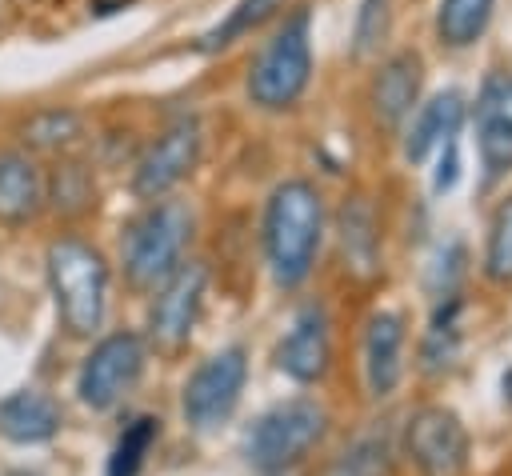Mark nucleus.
<instances>
[{
	"mask_svg": "<svg viewBox=\"0 0 512 476\" xmlns=\"http://www.w3.org/2000/svg\"><path fill=\"white\" fill-rule=\"evenodd\" d=\"M324 240V204L308 180H284L264 204V260L280 288H300L312 276Z\"/></svg>",
	"mask_w": 512,
	"mask_h": 476,
	"instance_id": "obj_1",
	"label": "nucleus"
},
{
	"mask_svg": "<svg viewBox=\"0 0 512 476\" xmlns=\"http://www.w3.org/2000/svg\"><path fill=\"white\" fill-rule=\"evenodd\" d=\"M192 240V212L180 200H152L120 240L124 276L140 292H156L180 264Z\"/></svg>",
	"mask_w": 512,
	"mask_h": 476,
	"instance_id": "obj_2",
	"label": "nucleus"
},
{
	"mask_svg": "<svg viewBox=\"0 0 512 476\" xmlns=\"http://www.w3.org/2000/svg\"><path fill=\"white\" fill-rule=\"evenodd\" d=\"M44 264H48V284L56 296L60 324L72 336L100 332L104 312H108V264H104V256L76 236H60L48 244Z\"/></svg>",
	"mask_w": 512,
	"mask_h": 476,
	"instance_id": "obj_3",
	"label": "nucleus"
},
{
	"mask_svg": "<svg viewBox=\"0 0 512 476\" xmlns=\"http://www.w3.org/2000/svg\"><path fill=\"white\" fill-rule=\"evenodd\" d=\"M312 80V16L300 8L284 20V28L260 48L248 68V100L256 108L280 112L292 108Z\"/></svg>",
	"mask_w": 512,
	"mask_h": 476,
	"instance_id": "obj_4",
	"label": "nucleus"
},
{
	"mask_svg": "<svg viewBox=\"0 0 512 476\" xmlns=\"http://www.w3.org/2000/svg\"><path fill=\"white\" fill-rule=\"evenodd\" d=\"M328 432V412L312 396L272 404L244 436V460L256 472H292Z\"/></svg>",
	"mask_w": 512,
	"mask_h": 476,
	"instance_id": "obj_5",
	"label": "nucleus"
},
{
	"mask_svg": "<svg viewBox=\"0 0 512 476\" xmlns=\"http://www.w3.org/2000/svg\"><path fill=\"white\" fill-rule=\"evenodd\" d=\"M400 452L420 476H464L472 464V436L444 404H420L400 432Z\"/></svg>",
	"mask_w": 512,
	"mask_h": 476,
	"instance_id": "obj_6",
	"label": "nucleus"
},
{
	"mask_svg": "<svg viewBox=\"0 0 512 476\" xmlns=\"http://www.w3.org/2000/svg\"><path fill=\"white\" fill-rule=\"evenodd\" d=\"M244 384H248V352L240 344H228V348L212 352L184 384V396H180L184 420L196 432L220 428L236 412V404L244 396Z\"/></svg>",
	"mask_w": 512,
	"mask_h": 476,
	"instance_id": "obj_7",
	"label": "nucleus"
},
{
	"mask_svg": "<svg viewBox=\"0 0 512 476\" xmlns=\"http://www.w3.org/2000/svg\"><path fill=\"white\" fill-rule=\"evenodd\" d=\"M472 132H476V160L484 188L512 172V72L492 68L472 104Z\"/></svg>",
	"mask_w": 512,
	"mask_h": 476,
	"instance_id": "obj_8",
	"label": "nucleus"
},
{
	"mask_svg": "<svg viewBox=\"0 0 512 476\" xmlns=\"http://www.w3.org/2000/svg\"><path fill=\"white\" fill-rule=\"evenodd\" d=\"M144 360H148V348H144V336L136 332H112L104 336L80 364V380H76V392L88 408L104 412L112 408L144 372Z\"/></svg>",
	"mask_w": 512,
	"mask_h": 476,
	"instance_id": "obj_9",
	"label": "nucleus"
},
{
	"mask_svg": "<svg viewBox=\"0 0 512 476\" xmlns=\"http://www.w3.org/2000/svg\"><path fill=\"white\" fill-rule=\"evenodd\" d=\"M204 292H208V268L200 260L180 264L160 288L156 300L148 308V340L164 352H176L188 344L200 308H204Z\"/></svg>",
	"mask_w": 512,
	"mask_h": 476,
	"instance_id": "obj_10",
	"label": "nucleus"
},
{
	"mask_svg": "<svg viewBox=\"0 0 512 476\" xmlns=\"http://www.w3.org/2000/svg\"><path fill=\"white\" fill-rule=\"evenodd\" d=\"M200 144H204V136H200V124H196L192 116H180L176 124H168V128L144 148V156H140L136 168H132V188H136V196L160 200L164 192H172V188L196 168Z\"/></svg>",
	"mask_w": 512,
	"mask_h": 476,
	"instance_id": "obj_11",
	"label": "nucleus"
},
{
	"mask_svg": "<svg viewBox=\"0 0 512 476\" xmlns=\"http://www.w3.org/2000/svg\"><path fill=\"white\" fill-rule=\"evenodd\" d=\"M328 364H332L328 316L320 304H304L296 312L292 328L284 332V340L276 344V368L296 384H316V380H324Z\"/></svg>",
	"mask_w": 512,
	"mask_h": 476,
	"instance_id": "obj_12",
	"label": "nucleus"
},
{
	"mask_svg": "<svg viewBox=\"0 0 512 476\" xmlns=\"http://www.w3.org/2000/svg\"><path fill=\"white\" fill-rule=\"evenodd\" d=\"M404 340H408V324L400 312L380 308L368 316L364 328V384L368 396L384 400L400 388L404 380Z\"/></svg>",
	"mask_w": 512,
	"mask_h": 476,
	"instance_id": "obj_13",
	"label": "nucleus"
},
{
	"mask_svg": "<svg viewBox=\"0 0 512 476\" xmlns=\"http://www.w3.org/2000/svg\"><path fill=\"white\" fill-rule=\"evenodd\" d=\"M420 88H424V60L420 52H396L380 64L376 80H372V112L380 124L396 128L404 124L412 112H416V100H420Z\"/></svg>",
	"mask_w": 512,
	"mask_h": 476,
	"instance_id": "obj_14",
	"label": "nucleus"
},
{
	"mask_svg": "<svg viewBox=\"0 0 512 476\" xmlns=\"http://www.w3.org/2000/svg\"><path fill=\"white\" fill-rule=\"evenodd\" d=\"M460 128H464V96L456 88L436 92L428 104H420L408 116V128H404V160L408 164H424L444 140L460 136Z\"/></svg>",
	"mask_w": 512,
	"mask_h": 476,
	"instance_id": "obj_15",
	"label": "nucleus"
},
{
	"mask_svg": "<svg viewBox=\"0 0 512 476\" xmlns=\"http://www.w3.org/2000/svg\"><path fill=\"white\" fill-rule=\"evenodd\" d=\"M60 428V404L48 392L20 388L8 400H0V432L12 444H40L52 440Z\"/></svg>",
	"mask_w": 512,
	"mask_h": 476,
	"instance_id": "obj_16",
	"label": "nucleus"
},
{
	"mask_svg": "<svg viewBox=\"0 0 512 476\" xmlns=\"http://www.w3.org/2000/svg\"><path fill=\"white\" fill-rule=\"evenodd\" d=\"M460 344H464V296H448V300H436L432 316H428V328L420 336V372L424 376H444L452 372L456 356H460Z\"/></svg>",
	"mask_w": 512,
	"mask_h": 476,
	"instance_id": "obj_17",
	"label": "nucleus"
},
{
	"mask_svg": "<svg viewBox=\"0 0 512 476\" xmlns=\"http://www.w3.org/2000/svg\"><path fill=\"white\" fill-rule=\"evenodd\" d=\"M44 208V176L32 156L0 152V220L24 224Z\"/></svg>",
	"mask_w": 512,
	"mask_h": 476,
	"instance_id": "obj_18",
	"label": "nucleus"
},
{
	"mask_svg": "<svg viewBox=\"0 0 512 476\" xmlns=\"http://www.w3.org/2000/svg\"><path fill=\"white\" fill-rule=\"evenodd\" d=\"M396 452H400V444H396L392 428L372 424L368 432L348 440L340 448V456H332L324 476H392L396 472Z\"/></svg>",
	"mask_w": 512,
	"mask_h": 476,
	"instance_id": "obj_19",
	"label": "nucleus"
},
{
	"mask_svg": "<svg viewBox=\"0 0 512 476\" xmlns=\"http://www.w3.org/2000/svg\"><path fill=\"white\" fill-rule=\"evenodd\" d=\"M492 8H496V0H440L436 4V24H432L436 40L444 48H456V52L472 48L488 28Z\"/></svg>",
	"mask_w": 512,
	"mask_h": 476,
	"instance_id": "obj_20",
	"label": "nucleus"
},
{
	"mask_svg": "<svg viewBox=\"0 0 512 476\" xmlns=\"http://www.w3.org/2000/svg\"><path fill=\"white\" fill-rule=\"evenodd\" d=\"M340 248L352 260V268L372 272L376 268V252H380V236H376V220L372 208L364 200H348L340 208Z\"/></svg>",
	"mask_w": 512,
	"mask_h": 476,
	"instance_id": "obj_21",
	"label": "nucleus"
},
{
	"mask_svg": "<svg viewBox=\"0 0 512 476\" xmlns=\"http://www.w3.org/2000/svg\"><path fill=\"white\" fill-rule=\"evenodd\" d=\"M280 8H284V0H236V4L228 8V16H224L216 28H208V32L200 36V52H220V48L236 44L240 36H248V32L260 28L264 20H272Z\"/></svg>",
	"mask_w": 512,
	"mask_h": 476,
	"instance_id": "obj_22",
	"label": "nucleus"
},
{
	"mask_svg": "<svg viewBox=\"0 0 512 476\" xmlns=\"http://www.w3.org/2000/svg\"><path fill=\"white\" fill-rule=\"evenodd\" d=\"M484 276L492 284L512 280V196H504L492 216H488V236H484Z\"/></svg>",
	"mask_w": 512,
	"mask_h": 476,
	"instance_id": "obj_23",
	"label": "nucleus"
},
{
	"mask_svg": "<svg viewBox=\"0 0 512 476\" xmlns=\"http://www.w3.org/2000/svg\"><path fill=\"white\" fill-rule=\"evenodd\" d=\"M156 436H160V420L156 416H136L120 432V440H116V448L108 456V476H136L144 468V456L152 452Z\"/></svg>",
	"mask_w": 512,
	"mask_h": 476,
	"instance_id": "obj_24",
	"label": "nucleus"
},
{
	"mask_svg": "<svg viewBox=\"0 0 512 476\" xmlns=\"http://www.w3.org/2000/svg\"><path fill=\"white\" fill-rule=\"evenodd\" d=\"M468 272V248L464 240H448L436 248L428 272H424V288L432 300H448V296H460V280Z\"/></svg>",
	"mask_w": 512,
	"mask_h": 476,
	"instance_id": "obj_25",
	"label": "nucleus"
},
{
	"mask_svg": "<svg viewBox=\"0 0 512 476\" xmlns=\"http://www.w3.org/2000/svg\"><path fill=\"white\" fill-rule=\"evenodd\" d=\"M392 28V8L388 0H360L356 24H352V56H372Z\"/></svg>",
	"mask_w": 512,
	"mask_h": 476,
	"instance_id": "obj_26",
	"label": "nucleus"
},
{
	"mask_svg": "<svg viewBox=\"0 0 512 476\" xmlns=\"http://www.w3.org/2000/svg\"><path fill=\"white\" fill-rule=\"evenodd\" d=\"M76 136H80V116L76 112H40L24 124V140L32 148H64Z\"/></svg>",
	"mask_w": 512,
	"mask_h": 476,
	"instance_id": "obj_27",
	"label": "nucleus"
},
{
	"mask_svg": "<svg viewBox=\"0 0 512 476\" xmlns=\"http://www.w3.org/2000/svg\"><path fill=\"white\" fill-rule=\"evenodd\" d=\"M48 196H52V204H56L60 212H80V208H88V200H92V180H88L84 164H64V168H56L52 192H44V200H48Z\"/></svg>",
	"mask_w": 512,
	"mask_h": 476,
	"instance_id": "obj_28",
	"label": "nucleus"
},
{
	"mask_svg": "<svg viewBox=\"0 0 512 476\" xmlns=\"http://www.w3.org/2000/svg\"><path fill=\"white\" fill-rule=\"evenodd\" d=\"M460 136H452V140H444L440 148H436V168H432V192H452L456 188V180H460Z\"/></svg>",
	"mask_w": 512,
	"mask_h": 476,
	"instance_id": "obj_29",
	"label": "nucleus"
},
{
	"mask_svg": "<svg viewBox=\"0 0 512 476\" xmlns=\"http://www.w3.org/2000/svg\"><path fill=\"white\" fill-rule=\"evenodd\" d=\"M500 400H504V404L512 408V364H508V368L500 372Z\"/></svg>",
	"mask_w": 512,
	"mask_h": 476,
	"instance_id": "obj_30",
	"label": "nucleus"
},
{
	"mask_svg": "<svg viewBox=\"0 0 512 476\" xmlns=\"http://www.w3.org/2000/svg\"><path fill=\"white\" fill-rule=\"evenodd\" d=\"M260 476H292V472H260Z\"/></svg>",
	"mask_w": 512,
	"mask_h": 476,
	"instance_id": "obj_31",
	"label": "nucleus"
}]
</instances>
